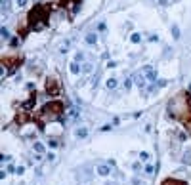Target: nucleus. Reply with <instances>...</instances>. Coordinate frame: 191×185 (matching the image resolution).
I'll return each mask as SVG.
<instances>
[{"mask_svg":"<svg viewBox=\"0 0 191 185\" xmlns=\"http://www.w3.org/2000/svg\"><path fill=\"white\" fill-rule=\"evenodd\" d=\"M50 15V6H35V8L29 12V23L35 31H40V29L46 27V19Z\"/></svg>","mask_w":191,"mask_h":185,"instance_id":"f257e3e1","label":"nucleus"},{"mask_svg":"<svg viewBox=\"0 0 191 185\" xmlns=\"http://www.w3.org/2000/svg\"><path fill=\"white\" fill-rule=\"evenodd\" d=\"M61 113H63V105H61L59 101H52V103H48V105L42 109V115H50L52 118H57Z\"/></svg>","mask_w":191,"mask_h":185,"instance_id":"f03ea898","label":"nucleus"},{"mask_svg":"<svg viewBox=\"0 0 191 185\" xmlns=\"http://www.w3.org/2000/svg\"><path fill=\"white\" fill-rule=\"evenodd\" d=\"M46 92L50 94V96H57V94H59V84H57V80L48 78V82H46Z\"/></svg>","mask_w":191,"mask_h":185,"instance_id":"7ed1b4c3","label":"nucleus"},{"mask_svg":"<svg viewBox=\"0 0 191 185\" xmlns=\"http://www.w3.org/2000/svg\"><path fill=\"white\" fill-rule=\"evenodd\" d=\"M143 71H145V76H147V80H151V82H155L157 80V71L153 69V67H143Z\"/></svg>","mask_w":191,"mask_h":185,"instance_id":"20e7f679","label":"nucleus"},{"mask_svg":"<svg viewBox=\"0 0 191 185\" xmlns=\"http://www.w3.org/2000/svg\"><path fill=\"white\" fill-rule=\"evenodd\" d=\"M98 174H100V176H103V177H107V176L111 174L109 164H100V166H98Z\"/></svg>","mask_w":191,"mask_h":185,"instance_id":"39448f33","label":"nucleus"},{"mask_svg":"<svg viewBox=\"0 0 191 185\" xmlns=\"http://www.w3.org/2000/svg\"><path fill=\"white\" fill-rule=\"evenodd\" d=\"M145 78H147V76H143L141 73H138L136 76H134V80H136V84L140 86V88H145Z\"/></svg>","mask_w":191,"mask_h":185,"instance_id":"423d86ee","label":"nucleus"},{"mask_svg":"<svg viewBox=\"0 0 191 185\" xmlns=\"http://www.w3.org/2000/svg\"><path fill=\"white\" fill-rule=\"evenodd\" d=\"M84 40H86V44H90V46H94L96 42H98V34H96V32H88Z\"/></svg>","mask_w":191,"mask_h":185,"instance_id":"0eeeda50","label":"nucleus"},{"mask_svg":"<svg viewBox=\"0 0 191 185\" xmlns=\"http://www.w3.org/2000/svg\"><path fill=\"white\" fill-rule=\"evenodd\" d=\"M75 135H77L78 139H84L88 135V128H84V126H82V128H77V132H75Z\"/></svg>","mask_w":191,"mask_h":185,"instance_id":"6e6552de","label":"nucleus"},{"mask_svg":"<svg viewBox=\"0 0 191 185\" xmlns=\"http://www.w3.org/2000/svg\"><path fill=\"white\" fill-rule=\"evenodd\" d=\"M10 10H12V2H10V0H2V14L8 15Z\"/></svg>","mask_w":191,"mask_h":185,"instance_id":"1a4fd4ad","label":"nucleus"},{"mask_svg":"<svg viewBox=\"0 0 191 185\" xmlns=\"http://www.w3.org/2000/svg\"><path fill=\"white\" fill-rule=\"evenodd\" d=\"M163 185H187L185 181H180V179H172V177H168V179H164Z\"/></svg>","mask_w":191,"mask_h":185,"instance_id":"9d476101","label":"nucleus"},{"mask_svg":"<svg viewBox=\"0 0 191 185\" xmlns=\"http://www.w3.org/2000/svg\"><path fill=\"white\" fill-rule=\"evenodd\" d=\"M35 101H37V96H31V99H27V101L23 103V109H31L35 105Z\"/></svg>","mask_w":191,"mask_h":185,"instance_id":"9b49d317","label":"nucleus"},{"mask_svg":"<svg viewBox=\"0 0 191 185\" xmlns=\"http://www.w3.org/2000/svg\"><path fill=\"white\" fill-rule=\"evenodd\" d=\"M71 73H73V74H78V73H80V67H78L77 61H73V63H71Z\"/></svg>","mask_w":191,"mask_h":185,"instance_id":"f8f14e48","label":"nucleus"},{"mask_svg":"<svg viewBox=\"0 0 191 185\" xmlns=\"http://www.w3.org/2000/svg\"><path fill=\"white\" fill-rule=\"evenodd\" d=\"M35 151H37L38 155H42V153H44V145L38 143V141H35Z\"/></svg>","mask_w":191,"mask_h":185,"instance_id":"ddd939ff","label":"nucleus"},{"mask_svg":"<svg viewBox=\"0 0 191 185\" xmlns=\"http://www.w3.org/2000/svg\"><path fill=\"white\" fill-rule=\"evenodd\" d=\"M0 34H2V38H4V40H8V38H10V31H8L6 27L0 29Z\"/></svg>","mask_w":191,"mask_h":185,"instance_id":"4468645a","label":"nucleus"},{"mask_svg":"<svg viewBox=\"0 0 191 185\" xmlns=\"http://www.w3.org/2000/svg\"><path fill=\"white\" fill-rule=\"evenodd\" d=\"M107 88H109V90H115V88H117V80H115V78H109V80H107Z\"/></svg>","mask_w":191,"mask_h":185,"instance_id":"2eb2a0df","label":"nucleus"},{"mask_svg":"<svg viewBox=\"0 0 191 185\" xmlns=\"http://www.w3.org/2000/svg\"><path fill=\"white\" fill-rule=\"evenodd\" d=\"M82 73H84V74L92 73V65L90 63H84V65H82Z\"/></svg>","mask_w":191,"mask_h":185,"instance_id":"dca6fc26","label":"nucleus"},{"mask_svg":"<svg viewBox=\"0 0 191 185\" xmlns=\"http://www.w3.org/2000/svg\"><path fill=\"white\" fill-rule=\"evenodd\" d=\"M130 40H132V42H134V44H138V42H140V40H141V34H138V32H134L132 36H130Z\"/></svg>","mask_w":191,"mask_h":185,"instance_id":"f3484780","label":"nucleus"},{"mask_svg":"<svg viewBox=\"0 0 191 185\" xmlns=\"http://www.w3.org/2000/svg\"><path fill=\"white\" fill-rule=\"evenodd\" d=\"M172 34H174V38H176V40L180 38V29H178L176 25H172Z\"/></svg>","mask_w":191,"mask_h":185,"instance_id":"a211bd4d","label":"nucleus"},{"mask_svg":"<svg viewBox=\"0 0 191 185\" xmlns=\"http://www.w3.org/2000/svg\"><path fill=\"white\" fill-rule=\"evenodd\" d=\"M124 88H126V90L132 88V78H126V80H124Z\"/></svg>","mask_w":191,"mask_h":185,"instance_id":"6ab92c4d","label":"nucleus"},{"mask_svg":"<svg viewBox=\"0 0 191 185\" xmlns=\"http://www.w3.org/2000/svg\"><path fill=\"white\" fill-rule=\"evenodd\" d=\"M48 145H50L52 149H55V147H57L59 143H57V139H50V141H48Z\"/></svg>","mask_w":191,"mask_h":185,"instance_id":"aec40b11","label":"nucleus"},{"mask_svg":"<svg viewBox=\"0 0 191 185\" xmlns=\"http://www.w3.org/2000/svg\"><path fill=\"white\" fill-rule=\"evenodd\" d=\"M0 160H2V164H4V162H10V160H12V157H10V155H2V157H0Z\"/></svg>","mask_w":191,"mask_h":185,"instance_id":"412c9836","label":"nucleus"},{"mask_svg":"<svg viewBox=\"0 0 191 185\" xmlns=\"http://www.w3.org/2000/svg\"><path fill=\"white\" fill-rule=\"evenodd\" d=\"M82 59H84V54H82V52H78L77 56H75V61L78 63V61H82Z\"/></svg>","mask_w":191,"mask_h":185,"instance_id":"4be33fe9","label":"nucleus"},{"mask_svg":"<svg viewBox=\"0 0 191 185\" xmlns=\"http://www.w3.org/2000/svg\"><path fill=\"white\" fill-rule=\"evenodd\" d=\"M183 162H191V151H187V153L183 155Z\"/></svg>","mask_w":191,"mask_h":185,"instance_id":"5701e85b","label":"nucleus"},{"mask_svg":"<svg viewBox=\"0 0 191 185\" xmlns=\"http://www.w3.org/2000/svg\"><path fill=\"white\" fill-rule=\"evenodd\" d=\"M140 158H141L143 162H145V160H149V153H145V151H143V153L140 155Z\"/></svg>","mask_w":191,"mask_h":185,"instance_id":"b1692460","label":"nucleus"},{"mask_svg":"<svg viewBox=\"0 0 191 185\" xmlns=\"http://www.w3.org/2000/svg\"><path fill=\"white\" fill-rule=\"evenodd\" d=\"M15 4H17L19 8H25V6H27V0H17V2H15Z\"/></svg>","mask_w":191,"mask_h":185,"instance_id":"393cba45","label":"nucleus"},{"mask_svg":"<svg viewBox=\"0 0 191 185\" xmlns=\"http://www.w3.org/2000/svg\"><path fill=\"white\" fill-rule=\"evenodd\" d=\"M153 170H155V168L151 166V164H147V166H145V174H153Z\"/></svg>","mask_w":191,"mask_h":185,"instance_id":"a878e982","label":"nucleus"},{"mask_svg":"<svg viewBox=\"0 0 191 185\" xmlns=\"http://www.w3.org/2000/svg\"><path fill=\"white\" fill-rule=\"evenodd\" d=\"M105 29H107V25H105V23H100V25H98V31H101V32H103Z\"/></svg>","mask_w":191,"mask_h":185,"instance_id":"bb28decb","label":"nucleus"},{"mask_svg":"<svg viewBox=\"0 0 191 185\" xmlns=\"http://www.w3.org/2000/svg\"><path fill=\"white\" fill-rule=\"evenodd\" d=\"M15 172H17V174H19V176H21V174H23V172H25V168H23V166H17V168H15Z\"/></svg>","mask_w":191,"mask_h":185,"instance_id":"cd10ccee","label":"nucleus"},{"mask_svg":"<svg viewBox=\"0 0 191 185\" xmlns=\"http://www.w3.org/2000/svg\"><path fill=\"white\" fill-rule=\"evenodd\" d=\"M10 44H12V46H17L19 40H17V38H12V40H10Z\"/></svg>","mask_w":191,"mask_h":185,"instance_id":"c85d7f7f","label":"nucleus"},{"mask_svg":"<svg viewBox=\"0 0 191 185\" xmlns=\"http://www.w3.org/2000/svg\"><path fill=\"white\" fill-rule=\"evenodd\" d=\"M46 158H48V160H54L55 155H54V153H48V157H46Z\"/></svg>","mask_w":191,"mask_h":185,"instance_id":"c756f323","label":"nucleus"},{"mask_svg":"<svg viewBox=\"0 0 191 185\" xmlns=\"http://www.w3.org/2000/svg\"><path fill=\"white\" fill-rule=\"evenodd\" d=\"M166 2H168V0H159V4H163V6L166 4Z\"/></svg>","mask_w":191,"mask_h":185,"instance_id":"7c9ffc66","label":"nucleus"},{"mask_svg":"<svg viewBox=\"0 0 191 185\" xmlns=\"http://www.w3.org/2000/svg\"><path fill=\"white\" fill-rule=\"evenodd\" d=\"M107 185H115V183H107Z\"/></svg>","mask_w":191,"mask_h":185,"instance_id":"2f4dec72","label":"nucleus"}]
</instances>
